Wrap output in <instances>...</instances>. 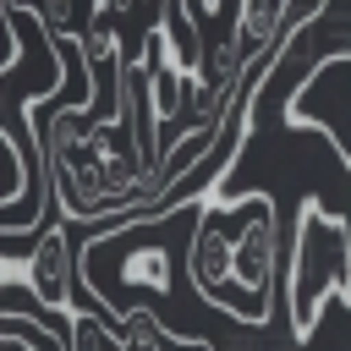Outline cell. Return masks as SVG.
Here are the masks:
<instances>
[{
    "mask_svg": "<svg viewBox=\"0 0 351 351\" xmlns=\"http://www.w3.org/2000/svg\"><path fill=\"white\" fill-rule=\"evenodd\" d=\"M219 219H225L219 208H203L197 236H192V252H186V274H192L197 296L214 302L219 313H230V318H241V324H263L269 313H263L252 296L230 291V280H236V236H230Z\"/></svg>",
    "mask_w": 351,
    "mask_h": 351,
    "instance_id": "cell-4",
    "label": "cell"
},
{
    "mask_svg": "<svg viewBox=\"0 0 351 351\" xmlns=\"http://www.w3.org/2000/svg\"><path fill=\"white\" fill-rule=\"evenodd\" d=\"M285 269H291L285 274L291 335L313 340L329 296H340L351 307V219L307 192L302 208H296V241H291V263Z\"/></svg>",
    "mask_w": 351,
    "mask_h": 351,
    "instance_id": "cell-1",
    "label": "cell"
},
{
    "mask_svg": "<svg viewBox=\"0 0 351 351\" xmlns=\"http://www.w3.org/2000/svg\"><path fill=\"white\" fill-rule=\"evenodd\" d=\"M241 197H247V219L236 230V285L269 313V291L280 269V219H274L269 192H241Z\"/></svg>",
    "mask_w": 351,
    "mask_h": 351,
    "instance_id": "cell-5",
    "label": "cell"
},
{
    "mask_svg": "<svg viewBox=\"0 0 351 351\" xmlns=\"http://www.w3.org/2000/svg\"><path fill=\"white\" fill-rule=\"evenodd\" d=\"M71 280H77V252H71V236H66L60 219L44 225V236H33V252H27V258H16L11 247H5V258H0V285H5V291L27 285V296H33L38 307H49V313H71V307H77Z\"/></svg>",
    "mask_w": 351,
    "mask_h": 351,
    "instance_id": "cell-3",
    "label": "cell"
},
{
    "mask_svg": "<svg viewBox=\"0 0 351 351\" xmlns=\"http://www.w3.org/2000/svg\"><path fill=\"white\" fill-rule=\"evenodd\" d=\"M280 121L324 132L340 165L351 170V49H329L324 60H313V71L291 88Z\"/></svg>",
    "mask_w": 351,
    "mask_h": 351,
    "instance_id": "cell-2",
    "label": "cell"
}]
</instances>
